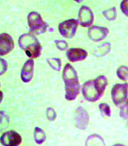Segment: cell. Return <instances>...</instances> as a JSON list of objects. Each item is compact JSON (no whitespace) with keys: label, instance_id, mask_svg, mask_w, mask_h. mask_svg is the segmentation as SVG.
<instances>
[{"label":"cell","instance_id":"6da1fadb","mask_svg":"<svg viewBox=\"0 0 128 146\" xmlns=\"http://www.w3.org/2000/svg\"><path fill=\"white\" fill-rule=\"evenodd\" d=\"M62 77L65 84L66 100H75L80 93V85L78 74L70 64H67L64 67Z\"/></svg>","mask_w":128,"mask_h":146},{"label":"cell","instance_id":"7a4b0ae2","mask_svg":"<svg viewBox=\"0 0 128 146\" xmlns=\"http://www.w3.org/2000/svg\"><path fill=\"white\" fill-rule=\"evenodd\" d=\"M18 43L20 48L29 57L37 58L41 54V44L38 38L33 34L26 33L20 36Z\"/></svg>","mask_w":128,"mask_h":146},{"label":"cell","instance_id":"3957f363","mask_svg":"<svg viewBox=\"0 0 128 146\" xmlns=\"http://www.w3.org/2000/svg\"><path fill=\"white\" fill-rule=\"evenodd\" d=\"M112 98L115 106L120 108L128 106V84H117L111 91Z\"/></svg>","mask_w":128,"mask_h":146},{"label":"cell","instance_id":"277c9868","mask_svg":"<svg viewBox=\"0 0 128 146\" xmlns=\"http://www.w3.org/2000/svg\"><path fill=\"white\" fill-rule=\"evenodd\" d=\"M28 21L30 31L33 33L37 35L44 33L47 29L48 24L37 12L32 11L28 14Z\"/></svg>","mask_w":128,"mask_h":146},{"label":"cell","instance_id":"5b68a950","mask_svg":"<svg viewBox=\"0 0 128 146\" xmlns=\"http://www.w3.org/2000/svg\"><path fill=\"white\" fill-rule=\"evenodd\" d=\"M78 20L71 19L61 22L58 29L63 37L67 38H73L76 34L78 25Z\"/></svg>","mask_w":128,"mask_h":146},{"label":"cell","instance_id":"8992f818","mask_svg":"<svg viewBox=\"0 0 128 146\" xmlns=\"http://www.w3.org/2000/svg\"><path fill=\"white\" fill-rule=\"evenodd\" d=\"M82 92L85 100L90 102H96L102 96L95 89L94 80H89L85 82L83 85Z\"/></svg>","mask_w":128,"mask_h":146},{"label":"cell","instance_id":"52a82bcc","mask_svg":"<svg viewBox=\"0 0 128 146\" xmlns=\"http://www.w3.org/2000/svg\"><path fill=\"white\" fill-rule=\"evenodd\" d=\"M0 142L3 146H18L22 142V137L17 132L10 130L2 134Z\"/></svg>","mask_w":128,"mask_h":146},{"label":"cell","instance_id":"ba28073f","mask_svg":"<svg viewBox=\"0 0 128 146\" xmlns=\"http://www.w3.org/2000/svg\"><path fill=\"white\" fill-rule=\"evenodd\" d=\"M94 15L90 8L85 5L81 7L78 13V22L84 27L92 25L94 22Z\"/></svg>","mask_w":128,"mask_h":146},{"label":"cell","instance_id":"9c48e42d","mask_svg":"<svg viewBox=\"0 0 128 146\" xmlns=\"http://www.w3.org/2000/svg\"><path fill=\"white\" fill-rule=\"evenodd\" d=\"M75 124L78 129L84 130L87 129L89 121V117L88 113L81 106L77 108L75 115Z\"/></svg>","mask_w":128,"mask_h":146},{"label":"cell","instance_id":"30bf717a","mask_svg":"<svg viewBox=\"0 0 128 146\" xmlns=\"http://www.w3.org/2000/svg\"><path fill=\"white\" fill-rule=\"evenodd\" d=\"M109 33V30L107 27L93 26L89 28L88 35L91 40L97 42L105 39Z\"/></svg>","mask_w":128,"mask_h":146},{"label":"cell","instance_id":"8fae6325","mask_svg":"<svg viewBox=\"0 0 128 146\" xmlns=\"http://www.w3.org/2000/svg\"><path fill=\"white\" fill-rule=\"evenodd\" d=\"M14 47V42L11 36L6 33L0 34V56L9 54Z\"/></svg>","mask_w":128,"mask_h":146},{"label":"cell","instance_id":"7c38bea8","mask_svg":"<svg viewBox=\"0 0 128 146\" xmlns=\"http://www.w3.org/2000/svg\"><path fill=\"white\" fill-rule=\"evenodd\" d=\"M66 55L70 62H74L84 60L88 56V53L82 48H72L67 52Z\"/></svg>","mask_w":128,"mask_h":146},{"label":"cell","instance_id":"4fadbf2b","mask_svg":"<svg viewBox=\"0 0 128 146\" xmlns=\"http://www.w3.org/2000/svg\"><path fill=\"white\" fill-rule=\"evenodd\" d=\"M34 62L33 60H28L24 64L21 73L22 80L25 83L29 82L33 78Z\"/></svg>","mask_w":128,"mask_h":146},{"label":"cell","instance_id":"5bb4252c","mask_svg":"<svg viewBox=\"0 0 128 146\" xmlns=\"http://www.w3.org/2000/svg\"><path fill=\"white\" fill-rule=\"evenodd\" d=\"M85 146H106L103 139L97 134L89 135L85 142Z\"/></svg>","mask_w":128,"mask_h":146},{"label":"cell","instance_id":"9a60e30c","mask_svg":"<svg viewBox=\"0 0 128 146\" xmlns=\"http://www.w3.org/2000/svg\"><path fill=\"white\" fill-rule=\"evenodd\" d=\"M94 82L95 89L100 94L103 96L108 85L106 77L103 75L99 76L94 80Z\"/></svg>","mask_w":128,"mask_h":146},{"label":"cell","instance_id":"2e32d148","mask_svg":"<svg viewBox=\"0 0 128 146\" xmlns=\"http://www.w3.org/2000/svg\"><path fill=\"white\" fill-rule=\"evenodd\" d=\"M111 50V44L109 42H106L102 44L94 50V54L95 56L101 57L105 56L110 52Z\"/></svg>","mask_w":128,"mask_h":146},{"label":"cell","instance_id":"e0dca14e","mask_svg":"<svg viewBox=\"0 0 128 146\" xmlns=\"http://www.w3.org/2000/svg\"><path fill=\"white\" fill-rule=\"evenodd\" d=\"M34 140L38 145H42L46 141V138L45 133L39 127H36L34 133Z\"/></svg>","mask_w":128,"mask_h":146},{"label":"cell","instance_id":"ac0fdd59","mask_svg":"<svg viewBox=\"0 0 128 146\" xmlns=\"http://www.w3.org/2000/svg\"><path fill=\"white\" fill-rule=\"evenodd\" d=\"M102 13L107 20L110 21H114L117 17L116 8L115 7L110 8L103 11Z\"/></svg>","mask_w":128,"mask_h":146},{"label":"cell","instance_id":"d6986e66","mask_svg":"<svg viewBox=\"0 0 128 146\" xmlns=\"http://www.w3.org/2000/svg\"><path fill=\"white\" fill-rule=\"evenodd\" d=\"M48 62L53 70L57 71H60L62 66L61 61L60 58H54L48 59Z\"/></svg>","mask_w":128,"mask_h":146},{"label":"cell","instance_id":"ffe728a7","mask_svg":"<svg viewBox=\"0 0 128 146\" xmlns=\"http://www.w3.org/2000/svg\"><path fill=\"white\" fill-rule=\"evenodd\" d=\"M117 76L121 80L126 81L128 80V68L124 66H121L118 68L117 71Z\"/></svg>","mask_w":128,"mask_h":146},{"label":"cell","instance_id":"44dd1931","mask_svg":"<svg viewBox=\"0 0 128 146\" xmlns=\"http://www.w3.org/2000/svg\"><path fill=\"white\" fill-rule=\"evenodd\" d=\"M99 108L101 114L108 117L111 116L110 106L106 103H101L99 105Z\"/></svg>","mask_w":128,"mask_h":146},{"label":"cell","instance_id":"7402d4cb","mask_svg":"<svg viewBox=\"0 0 128 146\" xmlns=\"http://www.w3.org/2000/svg\"><path fill=\"white\" fill-rule=\"evenodd\" d=\"M57 48L61 51H64L67 49L68 44L65 40H57L55 41Z\"/></svg>","mask_w":128,"mask_h":146},{"label":"cell","instance_id":"603a6c76","mask_svg":"<svg viewBox=\"0 0 128 146\" xmlns=\"http://www.w3.org/2000/svg\"><path fill=\"white\" fill-rule=\"evenodd\" d=\"M47 117L51 121L55 120L57 117L56 113L54 110L50 107L47 109L46 111Z\"/></svg>","mask_w":128,"mask_h":146},{"label":"cell","instance_id":"cb8c5ba5","mask_svg":"<svg viewBox=\"0 0 128 146\" xmlns=\"http://www.w3.org/2000/svg\"><path fill=\"white\" fill-rule=\"evenodd\" d=\"M7 64L5 60L0 58V76L3 74L7 70Z\"/></svg>","mask_w":128,"mask_h":146},{"label":"cell","instance_id":"d4e9b609","mask_svg":"<svg viewBox=\"0 0 128 146\" xmlns=\"http://www.w3.org/2000/svg\"><path fill=\"white\" fill-rule=\"evenodd\" d=\"M121 9L123 13L126 16H128V1H123L121 2Z\"/></svg>","mask_w":128,"mask_h":146},{"label":"cell","instance_id":"484cf974","mask_svg":"<svg viewBox=\"0 0 128 146\" xmlns=\"http://www.w3.org/2000/svg\"><path fill=\"white\" fill-rule=\"evenodd\" d=\"M128 106L120 109L119 115L121 117L124 119H127L128 118Z\"/></svg>","mask_w":128,"mask_h":146},{"label":"cell","instance_id":"4316f807","mask_svg":"<svg viewBox=\"0 0 128 146\" xmlns=\"http://www.w3.org/2000/svg\"><path fill=\"white\" fill-rule=\"evenodd\" d=\"M6 115L3 111H0V124L3 123L6 119Z\"/></svg>","mask_w":128,"mask_h":146},{"label":"cell","instance_id":"83f0119b","mask_svg":"<svg viewBox=\"0 0 128 146\" xmlns=\"http://www.w3.org/2000/svg\"><path fill=\"white\" fill-rule=\"evenodd\" d=\"M3 93L1 91H0V103L3 100Z\"/></svg>","mask_w":128,"mask_h":146},{"label":"cell","instance_id":"f1b7e54d","mask_svg":"<svg viewBox=\"0 0 128 146\" xmlns=\"http://www.w3.org/2000/svg\"><path fill=\"white\" fill-rule=\"evenodd\" d=\"M112 146H127L125 145H123V144H121L118 143L116 144H115L112 145Z\"/></svg>","mask_w":128,"mask_h":146}]
</instances>
